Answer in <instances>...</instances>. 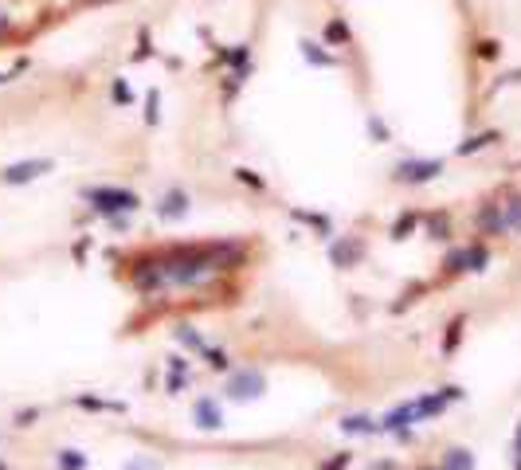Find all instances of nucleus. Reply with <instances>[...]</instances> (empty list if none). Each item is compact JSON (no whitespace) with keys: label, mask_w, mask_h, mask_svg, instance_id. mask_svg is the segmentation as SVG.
I'll list each match as a JSON object with an SVG mask.
<instances>
[{"label":"nucleus","mask_w":521,"mask_h":470,"mask_svg":"<svg viewBox=\"0 0 521 470\" xmlns=\"http://www.w3.org/2000/svg\"><path fill=\"white\" fill-rule=\"evenodd\" d=\"M86 200L98 212H106V216H114V212H134L137 204H142L137 193H130V188H94V193H86Z\"/></svg>","instance_id":"obj_1"},{"label":"nucleus","mask_w":521,"mask_h":470,"mask_svg":"<svg viewBox=\"0 0 521 470\" xmlns=\"http://www.w3.org/2000/svg\"><path fill=\"white\" fill-rule=\"evenodd\" d=\"M443 173V161L431 157V161H400L392 173V180H400V185H428V180H435V176Z\"/></svg>","instance_id":"obj_2"},{"label":"nucleus","mask_w":521,"mask_h":470,"mask_svg":"<svg viewBox=\"0 0 521 470\" xmlns=\"http://www.w3.org/2000/svg\"><path fill=\"white\" fill-rule=\"evenodd\" d=\"M263 388H267L263 372L244 369V372H236V377H231V384H227V396H231V400H255V396H259Z\"/></svg>","instance_id":"obj_3"},{"label":"nucleus","mask_w":521,"mask_h":470,"mask_svg":"<svg viewBox=\"0 0 521 470\" xmlns=\"http://www.w3.org/2000/svg\"><path fill=\"white\" fill-rule=\"evenodd\" d=\"M365 255V243L357 239V235H341V239H333V247H329V259H333V267H357V259Z\"/></svg>","instance_id":"obj_4"},{"label":"nucleus","mask_w":521,"mask_h":470,"mask_svg":"<svg viewBox=\"0 0 521 470\" xmlns=\"http://www.w3.org/2000/svg\"><path fill=\"white\" fill-rule=\"evenodd\" d=\"M321 40H326V47H353V28L345 16H333L321 28Z\"/></svg>","instance_id":"obj_5"},{"label":"nucleus","mask_w":521,"mask_h":470,"mask_svg":"<svg viewBox=\"0 0 521 470\" xmlns=\"http://www.w3.org/2000/svg\"><path fill=\"white\" fill-rule=\"evenodd\" d=\"M479 231L482 235H494V231H505V216H502V204L486 200L479 212Z\"/></svg>","instance_id":"obj_6"},{"label":"nucleus","mask_w":521,"mask_h":470,"mask_svg":"<svg viewBox=\"0 0 521 470\" xmlns=\"http://www.w3.org/2000/svg\"><path fill=\"white\" fill-rule=\"evenodd\" d=\"M302 59L310 67H337L341 63L333 51H326V43H314V40H302Z\"/></svg>","instance_id":"obj_7"},{"label":"nucleus","mask_w":521,"mask_h":470,"mask_svg":"<svg viewBox=\"0 0 521 470\" xmlns=\"http://www.w3.org/2000/svg\"><path fill=\"white\" fill-rule=\"evenodd\" d=\"M157 212H161V219H173V216H185L188 212V196L181 193V188H173V193H165L161 196V204H157Z\"/></svg>","instance_id":"obj_8"},{"label":"nucleus","mask_w":521,"mask_h":470,"mask_svg":"<svg viewBox=\"0 0 521 470\" xmlns=\"http://www.w3.org/2000/svg\"><path fill=\"white\" fill-rule=\"evenodd\" d=\"M423 227H428L431 239H451V216H447L443 208L428 212V216H423Z\"/></svg>","instance_id":"obj_9"},{"label":"nucleus","mask_w":521,"mask_h":470,"mask_svg":"<svg viewBox=\"0 0 521 470\" xmlns=\"http://www.w3.org/2000/svg\"><path fill=\"white\" fill-rule=\"evenodd\" d=\"M498 130H482V134H474V137H466V142L459 145V157H471V153H479V149H486V145H494L498 142Z\"/></svg>","instance_id":"obj_10"},{"label":"nucleus","mask_w":521,"mask_h":470,"mask_svg":"<svg viewBox=\"0 0 521 470\" xmlns=\"http://www.w3.org/2000/svg\"><path fill=\"white\" fill-rule=\"evenodd\" d=\"M490 263V251L482 243H474V247H462V267L466 270H482Z\"/></svg>","instance_id":"obj_11"},{"label":"nucleus","mask_w":521,"mask_h":470,"mask_svg":"<svg viewBox=\"0 0 521 470\" xmlns=\"http://www.w3.org/2000/svg\"><path fill=\"white\" fill-rule=\"evenodd\" d=\"M196 423L216 431L219 428V408H216V403H208V400H200V403H196Z\"/></svg>","instance_id":"obj_12"},{"label":"nucleus","mask_w":521,"mask_h":470,"mask_svg":"<svg viewBox=\"0 0 521 470\" xmlns=\"http://www.w3.org/2000/svg\"><path fill=\"white\" fill-rule=\"evenodd\" d=\"M474 55H479L482 63H498V59H502V43L498 40H479L474 43Z\"/></svg>","instance_id":"obj_13"},{"label":"nucleus","mask_w":521,"mask_h":470,"mask_svg":"<svg viewBox=\"0 0 521 470\" xmlns=\"http://www.w3.org/2000/svg\"><path fill=\"white\" fill-rule=\"evenodd\" d=\"M502 216L510 231H521V196H510V204H502Z\"/></svg>","instance_id":"obj_14"},{"label":"nucleus","mask_w":521,"mask_h":470,"mask_svg":"<svg viewBox=\"0 0 521 470\" xmlns=\"http://www.w3.org/2000/svg\"><path fill=\"white\" fill-rule=\"evenodd\" d=\"M443 470H474V459L471 451H447V462Z\"/></svg>","instance_id":"obj_15"},{"label":"nucleus","mask_w":521,"mask_h":470,"mask_svg":"<svg viewBox=\"0 0 521 470\" xmlns=\"http://www.w3.org/2000/svg\"><path fill=\"white\" fill-rule=\"evenodd\" d=\"M43 161H32V165H20V168H8V180H28V176H35V173H43Z\"/></svg>","instance_id":"obj_16"},{"label":"nucleus","mask_w":521,"mask_h":470,"mask_svg":"<svg viewBox=\"0 0 521 470\" xmlns=\"http://www.w3.org/2000/svg\"><path fill=\"white\" fill-rule=\"evenodd\" d=\"M142 59H153V35L142 32L137 35V51H134V63H142Z\"/></svg>","instance_id":"obj_17"},{"label":"nucleus","mask_w":521,"mask_h":470,"mask_svg":"<svg viewBox=\"0 0 521 470\" xmlns=\"http://www.w3.org/2000/svg\"><path fill=\"white\" fill-rule=\"evenodd\" d=\"M219 59H224V63H236V67H244V63H247V43H239V47H227V51H219Z\"/></svg>","instance_id":"obj_18"},{"label":"nucleus","mask_w":521,"mask_h":470,"mask_svg":"<svg viewBox=\"0 0 521 470\" xmlns=\"http://www.w3.org/2000/svg\"><path fill=\"white\" fill-rule=\"evenodd\" d=\"M416 224H420V216L408 212V216H400V224H392V235H396V239H408V231H412Z\"/></svg>","instance_id":"obj_19"},{"label":"nucleus","mask_w":521,"mask_h":470,"mask_svg":"<svg viewBox=\"0 0 521 470\" xmlns=\"http://www.w3.org/2000/svg\"><path fill=\"white\" fill-rule=\"evenodd\" d=\"M161 94L157 91H149V98H145V122H149V126H157V118H161Z\"/></svg>","instance_id":"obj_20"},{"label":"nucleus","mask_w":521,"mask_h":470,"mask_svg":"<svg viewBox=\"0 0 521 470\" xmlns=\"http://www.w3.org/2000/svg\"><path fill=\"white\" fill-rule=\"evenodd\" d=\"M459 341H462V318H459V321H451V326H447V341H443V349L451 352V349H454V345H459Z\"/></svg>","instance_id":"obj_21"},{"label":"nucleus","mask_w":521,"mask_h":470,"mask_svg":"<svg viewBox=\"0 0 521 470\" xmlns=\"http://www.w3.org/2000/svg\"><path fill=\"white\" fill-rule=\"evenodd\" d=\"M114 98H118L122 106H130V102H134V91L126 86V79H114Z\"/></svg>","instance_id":"obj_22"},{"label":"nucleus","mask_w":521,"mask_h":470,"mask_svg":"<svg viewBox=\"0 0 521 470\" xmlns=\"http://www.w3.org/2000/svg\"><path fill=\"white\" fill-rule=\"evenodd\" d=\"M236 180H244L247 188H263V176H255V168H236Z\"/></svg>","instance_id":"obj_23"},{"label":"nucleus","mask_w":521,"mask_h":470,"mask_svg":"<svg viewBox=\"0 0 521 470\" xmlns=\"http://www.w3.org/2000/svg\"><path fill=\"white\" fill-rule=\"evenodd\" d=\"M369 134L377 137V142H388V126H384V122H380L377 114H369Z\"/></svg>","instance_id":"obj_24"},{"label":"nucleus","mask_w":521,"mask_h":470,"mask_svg":"<svg viewBox=\"0 0 521 470\" xmlns=\"http://www.w3.org/2000/svg\"><path fill=\"white\" fill-rule=\"evenodd\" d=\"M204 361H208L212 369H219V372L227 369V357H224V352H219V349H204Z\"/></svg>","instance_id":"obj_25"},{"label":"nucleus","mask_w":521,"mask_h":470,"mask_svg":"<svg viewBox=\"0 0 521 470\" xmlns=\"http://www.w3.org/2000/svg\"><path fill=\"white\" fill-rule=\"evenodd\" d=\"M345 431H372V423L361 420V415H353V420H345Z\"/></svg>","instance_id":"obj_26"},{"label":"nucleus","mask_w":521,"mask_h":470,"mask_svg":"<svg viewBox=\"0 0 521 470\" xmlns=\"http://www.w3.org/2000/svg\"><path fill=\"white\" fill-rule=\"evenodd\" d=\"M345 466H349V454H337V459H329L321 470H345Z\"/></svg>","instance_id":"obj_27"},{"label":"nucleus","mask_w":521,"mask_h":470,"mask_svg":"<svg viewBox=\"0 0 521 470\" xmlns=\"http://www.w3.org/2000/svg\"><path fill=\"white\" fill-rule=\"evenodd\" d=\"M181 341H185V345H193V349H196V345H200V337H196L188 326H181Z\"/></svg>","instance_id":"obj_28"},{"label":"nucleus","mask_w":521,"mask_h":470,"mask_svg":"<svg viewBox=\"0 0 521 470\" xmlns=\"http://www.w3.org/2000/svg\"><path fill=\"white\" fill-rule=\"evenodd\" d=\"M79 8H98V4H110V0H75Z\"/></svg>","instance_id":"obj_29"},{"label":"nucleus","mask_w":521,"mask_h":470,"mask_svg":"<svg viewBox=\"0 0 521 470\" xmlns=\"http://www.w3.org/2000/svg\"><path fill=\"white\" fill-rule=\"evenodd\" d=\"M517 451H521V431H517Z\"/></svg>","instance_id":"obj_30"}]
</instances>
